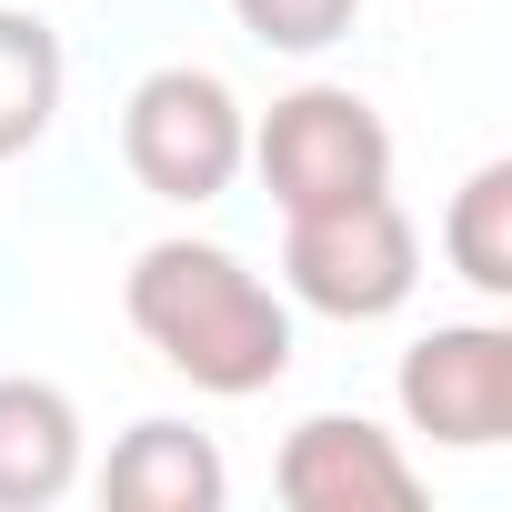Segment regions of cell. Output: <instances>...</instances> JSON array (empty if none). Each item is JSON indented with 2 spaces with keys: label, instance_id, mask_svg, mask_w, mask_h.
I'll list each match as a JSON object with an SVG mask.
<instances>
[{
  "label": "cell",
  "instance_id": "cell-10",
  "mask_svg": "<svg viewBox=\"0 0 512 512\" xmlns=\"http://www.w3.org/2000/svg\"><path fill=\"white\" fill-rule=\"evenodd\" d=\"M442 251H452V272L472 282V292H512V161H482L462 191H452V211H442Z\"/></svg>",
  "mask_w": 512,
  "mask_h": 512
},
{
  "label": "cell",
  "instance_id": "cell-11",
  "mask_svg": "<svg viewBox=\"0 0 512 512\" xmlns=\"http://www.w3.org/2000/svg\"><path fill=\"white\" fill-rule=\"evenodd\" d=\"M231 11H241V31L262 51H332L362 0H231Z\"/></svg>",
  "mask_w": 512,
  "mask_h": 512
},
{
  "label": "cell",
  "instance_id": "cell-4",
  "mask_svg": "<svg viewBox=\"0 0 512 512\" xmlns=\"http://www.w3.org/2000/svg\"><path fill=\"white\" fill-rule=\"evenodd\" d=\"M251 161H262V191L282 211H322V201H362V191H392V131L362 91H292L262 111L251 131Z\"/></svg>",
  "mask_w": 512,
  "mask_h": 512
},
{
  "label": "cell",
  "instance_id": "cell-9",
  "mask_svg": "<svg viewBox=\"0 0 512 512\" xmlns=\"http://www.w3.org/2000/svg\"><path fill=\"white\" fill-rule=\"evenodd\" d=\"M61 111V31L41 21V0L0 11V161H21Z\"/></svg>",
  "mask_w": 512,
  "mask_h": 512
},
{
  "label": "cell",
  "instance_id": "cell-5",
  "mask_svg": "<svg viewBox=\"0 0 512 512\" xmlns=\"http://www.w3.org/2000/svg\"><path fill=\"white\" fill-rule=\"evenodd\" d=\"M402 422L442 452H492L512 432V332L502 322H442L402 352Z\"/></svg>",
  "mask_w": 512,
  "mask_h": 512
},
{
  "label": "cell",
  "instance_id": "cell-7",
  "mask_svg": "<svg viewBox=\"0 0 512 512\" xmlns=\"http://www.w3.org/2000/svg\"><path fill=\"white\" fill-rule=\"evenodd\" d=\"M231 472L211 452V432L191 422H131L101 462V502L111 512H221Z\"/></svg>",
  "mask_w": 512,
  "mask_h": 512
},
{
  "label": "cell",
  "instance_id": "cell-2",
  "mask_svg": "<svg viewBox=\"0 0 512 512\" xmlns=\"http://www.w3.org/2000/svg\"><path fill=\"white\" fill-rule=\"evenodd\" d=\"M282 282L332 312V322H382L412 302L422 282V241L402 221L392 191H362V201H322V211H282Z\"/></svg>",
  "mask_w": 512,
  "mask_h": 512
},
{
  "label": "cell",
  "instance_id": "cell-3",
  "mask_svg": "<svg viewBox=\"0 0 512 512\" xmlns=\"http://www.w3.org/2000/svg\"><path fill=\"white\" fill-rule=\"evenodd\" d=\"M121 161L151 201H221L231 171L251 161V121L231 101L221 71H151L131 101H121Z\"/></svg>",
  "mask_w": 512,
  "mask_h": 512
},
{
  "label": "cell",
  "instance_id": "cell-1",
  "mask_svg": "<svg viewBox=\"0 0 512 512\" xmlns=\"http://www.w3.org/2000/svg\"><path fill=\"white\" fill-rule=\"evenodd\" d=\"M131 332L191 382V392H221V402H251L292 372V312L272 302V282L221 241H151L131 282Z\"/></svg>",
  "mask_w": 512,
  "mask_h": 512
},
{
  "label": "cell",
  "instance_id": "cell-6",
  "mask_svg": "<svg viewBox=\"0 0 512 512\" xmlns=\"http://www.w3.org/2000/svg\"><path fill=\"white\" fill-rule=\"evenodd\" d=\"M272 482H282L292 512H412V502H422L412 452H402L382 422H362V412H312V422H292Z\"/></svg>",
  "mask_w": 512,
  "mask_h": 512
},
{
  "label": "cell",
  "instance_id": "cell-8",
  "mask_svg": "<svg viewBox=\"0 0 512 512\" xmlns=\"http://www.w3.org/2000/svg\"><path fill=\"white\" fill-rule=\"evenodd\" d=\"M81 482V412L61 382H0V512H41Z\"/></svg>",
  "mask_w": 512,
  "mask_h": 512
}]
</instances>
